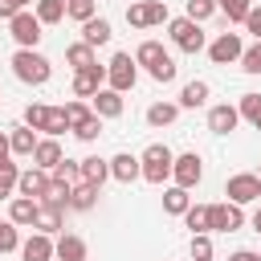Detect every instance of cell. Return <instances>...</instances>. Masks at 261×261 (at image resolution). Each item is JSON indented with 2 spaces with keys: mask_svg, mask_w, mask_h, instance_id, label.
<instances>
[{
  "mask_svg": "<svg viewBox=\"0 0 261 261\" xmlns=\"http://www.w3.org/2000/svg\"><path fill=\"white\" fill-rule=\"evenodd\" d=\"M8 159H12V147H8V135H4V130H0V167H4V163H8Z\"/></svg>",
  "mask_w": 261,
  "mask_h": 261,
  "instance_id": "49",
  "label": "cell"
},
{
  "mask_svg": "<svg viewBox=\"0 0 261 261\" xmlns=\"http://www.w3.org/2000/svg\"><path fill=\"white\" fill-rule=\"evenodd\" d=\"M188 208H192V196H188L184 188L167 184V188H163V212H167V216H184Z\"/></svg>",
  "mask_w": 261,
  "mask_h": 261,
  "instance_id": "25",
  "label": "cell"
},
{
  "mask_svg": "<svg viewBox=\"0 0 261 261\" xmlns=\"http://www.w3.org/2000/svg\"><path fill=\"white\" fill-rule=\"evenodd\" d=\"M90 110L98 114V118H118L122 110H126V102H122V94H114V90H98L94 98H90Z\"/></svg>",
  "mask_w": 261,
  "mask_h": 261,
  "instance_id": "14",
  "label": "cell"
},
{
  "mask_svg": "<svg viewBox=\"0 0 261 261\" xmlns=\"http://www.w3.org/2000/svg\"><path fill=\"white\" fill-rule=\"evenodd\" d=\"M12 73H16L24 86H45L49 73H53V65H49V57H41L37 49H16V53H12Z\"/></svg>",
  "mask_w": 261,
  "mask_h": 261,
  "instance_id": "2",
  "label": "cell"
},
{
  "mask_svg": "<svg viewBox=\"0 0 261 261\" xmlns=\"http://www.w3.org/2000/svg\"><path fill=\"white\" fill-rule=\"evenodd\" d=\"M212 12H216V0H188V12H184V16L196 20V24H204Z\"/></svg>",
  "mask_w": 261,
  "mask_h": 261,
  "instance_id": "40",
  "label": "cell"
},
{
  "mask_svg": "<svg viewBox=\"0 0 261 261\" xmlns=\"http://www.w3.org/2000/svg\"><path fill=\"white\" fill-rule=\"evenodd\" d=\"M73 135H77L82 143H94V139L102 135V118H98V114H90V118H86V122H82V126H77Z\"/></svg>",
  "mask_w": 261,
  "mask_h": 261,
  "instance_id": "44",
  "label": "cell"
},
{
  "mask_svg": "<svg viewBox=\"0 0 261 261\" xmlns=\"http://www.w3.org/2000/svg\"><path fill=\"white\" fill-rule=\"evenodd\" d=\"M257 4H261V0H257Z\"/></svg>",
  "mask_w": 261,
  "mask_h": 261,
  "instance_id": "54",
  "label": "cell"
},
{
  "mask_svg": "<svg viewBox=\"0 0 261 261\" xmlns=\"http://www.w3.org/2000/svg\"><path fill=\"white\" fill-rule=\"evenodd\" d=\"M16 175H20V167L8 159V163L0 167V200H12V192H16Z\"/></svg>",
  "mask_w": 261,
  "mask_h": 261,
  "instance_id": "39",
  "label": "cell"
},
{
  "mask_svg": "<svg viewBox=\"0 0 261 261\" xmlns=\"http://www.w3.org/2000/svg\"><path fill=\"white\" fill-rule=\"evenodd\" d=\"M33 228L45 232V237H57V232L65 228V212H61V208H49V204H37V220H33Z\"/></svg>",
  "mask_w": 261,
  "mask_h": 261,
  "instance_id": "18",
  "label": "cell"
},
{
  "mask_svg": "<svg viewBox=\"0 0 261 261\" xmlns=\"http://www.w3.org/2000/svg\"><path fill=\"white\" fill-rule=\"evenodd\" d=\"M16 12H20V8H16V4H12V0H0V20H12V16H16Z\"/></svg>",
  "mask_w": 261,
  "mask_h": 261,
  "instance_id": "47",
  "label": "cell"
},
{
  "mask_svg": "<svg viewBox=\"0 0 261 261\" xmlns=\"http://www.w3.org/2000/svg\"><path fill=\"white\" fill-rule=\"evenodd\" d=\"M147 73H151L155 82H163V86H167V82H175V61H171V53H167V57H163L155 69H147Z\"/></svg>",
  "mask_w": 261,
  "mask_h": 261,
  "instance_id": "45",
  "label": "cell"
},
{
  "mask_svg": "<svg viewBox=\"0 0 261 261\" xmlns=\"http://www.w3.org/2000/svg\"><path fill=\"white\" fill-rule=\"evenodd\" d=\"M37 204H49V208H69V188L65 184H57V179H49V188H45V196L37 200Z\"/></svg>",
  "mask_w": 261,
  "mask_h": 261,
  "instance_id": "32",
  "label": "cell"
},
{
  "mask_svg": "<svg viewBox=\"0 0 261 261\" xmlns=\"http://www.w3.org/2000/svg\"><path fill=\"white\" fill-rule=\"evenodd\" d=\"M237 122H241V114H237V106H228V102H220V106L208 110V130H212V135H232Z\"/></svg>",
  "mask_w": 261,
  "mask_h": 261,
  "instance_id": "15",
  "label": "cell"
},
{
  "mask_svg": "<svg viewBox=\"0 0 261 261\" xmlns=\"http://www.w3.org/2000/svg\"><path fill=\"white\" fill-rule=\"evenodd\" d=\"M49 110H53V106H41V102L24 106V126H29V130H49Z\"/></svg>",
  "mask_w": 261,
  "mask_h": 261,
  "instance_id": "35",
  "label": "cell"
},
{
  "mask_svg": "<svg viewBox=\"0 0 261 261\" xmlns=\"http://www.w3.org/2000/svg\"><path fill=\"white\" fill-rule=\"evenodd\" d=\"M65 16L77 20V24H86L90 16H98V0H65Z\"/></svg>",
  "mask_w": 261,
  "mask_h": 261,
  "instance_id": "33",
  "label": "cell"
},
{
  "mask_svg": "<svg viewBox=\"0 0 261 261\" xmlns=\"http://www.w3.org/2000/svg\"><path fill=\"white\" fill-rule=\"evenodd\" d=\"M49 179H57V184H65V188H73V184H82V167L73 163V159H61L53 171H49Z\"/></svg>",
  "mask_w": 261,
  "mask_h": 261,
  "instance_id": "31",
  "label": "cell"
},
{
  "mask_svg": "<svg viewBox=\"0 0 261 261\" xmlns=\"http://www.w3.org/2000/svg\"><path fill=\"white\" fill-rule=\"evenodd\" d=\"M253 232H261V208L253 212Z\"/></svg>",
  "mask_w": 261,
  "mask_h": 261,
  "instance_id": "50",
  "label": "cell"
},
{
  "mask_svg": "<svg viewBox=\"0 0 261 261\" xmlns=\"http://www.w3.org/2000/svg\"><path fill=\"white\" fill-rule=\"evenodd\" d=\"M224 196H228V204H237V208H245V204H257V200H261V179H257L253 171L228 175V179H224Z\"/></svg>",
  "mask_w": 261,
  "mask_h": 261,
  "instance_id": "6",
  "label": "cell"
},
{
  "mask_svg": "<svg viewBox=\"0 0 261 261\" xmlns=\"http://www.w3.org/2000/svg\"><path fill=\"white\" fill-rule=\"evenodd\" d=\"M106 86V65H90V69H77L73 73V98H94L98 90Z\"/></svg>",
  "mask_w": 261,
  "mask_h": 261,
  "instance_id": "11",
  "label": "cell"
},
{
  "mask_svg": "<svg viewBox=\"0 0 261 261\" xmlns=\"http://www.w3.org/2000/svg\"><path fill=\"white\" fill-rule=\"evenodd\" d=\"M143 171H139V155H130V151H118L114 159H110V179H118V184H135Z\"/></svg>",
  "mask_w": 261,
  "mask_h": 261,
  "instance_id": "16",
  "label": "cell"
},
{
  "mask_svg": "<svg viewBox=\"0 0 261 261\" xmlns=\"http://www.w3.org/2000/svg\"><path fill=\"white\" fill-rule=\"evenodd\" d=\"M175 118H179V106L175 102H151L147 106V122L151 126H171Z\"/></svg>",
  "mask_w": 261,
  "mask_h": 261,
  "instance_id": "29",
  "label": "cell"
},
{
  "mask_svg": "<svg viewBox=\"0 0 261 261\" xmlns=\"http://www.w3.org/2000/svg\"><path fill=\"white\" fill-rule=\"evenodd\" d=\"M65 61H69V65H73V73H77V69L98 65V53H94L86 41H77V45H69V49H65Z\"/></svg>",
  "mask_w": 261,
  "mask_h": 261,
  "instance_id": "28",
  "label": "cell"
},
{
  "mask_svg": "<svg viewBox=\"0 0 261 261\" xmlns=\"http://www.w3.org/2000/svg\"><path fill=\"white\" fill-rule=\"evenodd\" d=\"M135 82H139V65H135V57H130V53H114V57L106 61V90L126 94V90H135Z\"/></svg>",
  "mask_w": 261,
  "mask_h": 261,
  "instance_id": "3",
  "label": "cell"
},
{
  "mask_svg": "<svg viewBox=\"0 0 261 261\" xmlns=\"http://www.w3.org/2000/svg\"><path fill=\"white\" fill-rule=\"evenodd\" d=\"M163 57H167V49H163L159 41H143V45L135 49V65H147V69H155Z\"/></svg>",
  "mask_w": 261,
  "mask_h": 261,
  "instance_id": "30",
  "label": "cell"
},
{
  "mask_svg": "<svg viewBox=\"0 0 261 261\" xmlns=\"http://www.w3.org/2000/svg\"><path fill=\"white\" fill-rule=\"evenodd\" d=\"M114 33H110V20L106 16H90L86 24H82V41L90 45V49H98V45H106Z\"/></svg>",
  "mask_w": 261,
  "mask_h": 261,
  "instance_id": "23",
  "label": "cell"
},
{
  "mask_svg": "<svg viewBox=\"0 0 261 261\" xmlns=\"http://www.w3.org/2000/svg\"><path fill=\"white\" fill-rule=\"evenodd\" d=\"M167 33H171L175 49H184V53H200V49H208V41H204V29H200L196 20H188V16H175V20H167Z\"/></svg>",
  "mask_w": 261,
  "mask_h": 261,
  "instance_id": "4",
  "label": "cell"
},
{
  "mask_svg": "<svg viewBox=\"0 0 261 261\" xmlns=\"http://www.w3.org/2000/svg\"><path fill=\"white\" fill-rule=\"evenodd\" d=\"M208 94H212V86H208L204 77H192V82L179 90V102H175V106H179V110H196V106L208 102Z\"/></svg>",
  "mask_w": 261,
  "mask_h": 261,
  "instance_id": "17",
  "label": "cell"
},
{
  "mask_svg": "<svg viewBox=\"0 0 261 261\" xmlns=\"http://www.w3.org/2000/svg\"><path fill=\"white\" fill-rule=\"evenodd\" d=\"M61 159H65V155H61V143H57V139H41L37 151H33V167H41V171H53Z\"/></svg>",
  "mask_w": 261,
  "mask_h": 261,
  "instance_id": "21",
  "label": "cell"
},
{
  "mask_svg": "<svg viewBox=\"0 0 261 261\" xmlns=\"http://www.w3.org/2000/svg\"><path fill=\"white\" fill-rule=\"evenodd\" d=\"M61 110H65V122H69V130H77V126H82V122H86V118L94 114V110H90V102H82V98H73V102H65Z\"/></svg>",
  "mask_w": 261,
  "mask_h": 261,
  "instance_id": "34",
  "label": "cell"
},
{
  "mask_svg": "<svg viewBox=\"0 0 261 261\" xmlns=\"http://www.w3.org/2000/svg\"><path fill=\"white\" fill-rule=\"evenodd\" d=\"M192 261H212V232L192 237Z\"/></svg>",
  "mask_w": 261,
  "mask_h": 261,
  "instance_id": "41",
  "label": "cell"
},
{
  "mask_svg": "<svg viewBox=\"0 0 261 261\" xmlns=\"http://www.w3.org/2000/svg\"><path fill=\"white\" fill-rule=\"evenodd\" d=\"M53 261H86V241L73 232H57L53 237Z\"/></svg>",
  "mask_w": 261,
  "mask_h": 261,
  "instance_id": "13",
  "label": "cell"
},
{
  "mask_svg": "<svg viewBox=\"0 0 261 261\" xmlns=\"http://www.w3.org/2000/svg\"><path fill=\"white\" fill-rule=\"evenodd\" d=\"M167 4L163 0H139V4H126V24L130 29H151V24H167Z\"/></svg>",
  "mask_w": 261,
  "mask_h": 261,
  "instance_id": "7",
  "label": "cell"
},
{
  "mask_svg": "<svg viewBox=\"0 0 261 261\" xmlns=\"http://www.w3.org/2000/svg\"><path fill=\"white\" fill-rule=\"evenodd\" d=\"M20 261H53V237L33 232V237L20 245Z\"/></svg>",
  "mask_w": 261,
  "mask_h": 261,
  "instance_id": "19",
  "label": "cell"
},
{
  "mask_svg": "<svg viewBox=\"0 0 261 261\" xmlns=\"http://www.w3.org/2000/svg\"><path fill=\"white\" fill-rule=\"evenodd\" d=\"M200 179H204V159H200L196 151H184V155L171 159V184H175V188L192 192Z\"/></svg>",
  "mask_w": 261,
  "mask_h": 261,
  "instance_id": "5",
  "label": "cell"
},
{
  "mask_svg": "<svg viewBox=\"0 0 261 261\" xmlns=\"http://www.w3.org/2000/svg\"><path fill=\"white\" fill-rule=\"evenodd\" d=\"M241 69H245V73H261V41H253V45L241 53Z\"/></svg>",
  "mask_w": 261,
  "mask_h": 261,
  "instance_id": "43",
  "label": "cell"
},
{
  "mask_svg": "<svg viewBox=\"0 0 261 261\" xmlns=\"http://www.w3.org/2000/svg\"><path fill=\"white\" fill-rule=\"evenodd\" d=\"M249 8H253V0H216V12H224L228 20H241V24H245Z\"/></svg>",
  "mask_w": 261,
  "mask_h": 261,
  "instance_id": "38",
  "label": "cell"
},
{
  "mask_svg": "<svg viewBox=\"0 0 261 261\" xmlns=\"http://www.w3.org/2000/svg\"><path fill=\"white\" fill-rule=\"evenodd\" d=\"M237 228H245V212L237 204H228V200L208 204V232H237Z\"/></svg>",
  "mask_w": 261,
  "mask_h": 261,
  "instance_id": "9",
  "label": "cell"
},
{
  "mask_svg": "<svg viewBox=\"0 0 261 261\" xmlns=\"http://www.w3.org/2000/svg\"><path fill=\"white\" fill-rule=\"evenodd\" d=\"M41 29H45V24H41V20H37L29 8H20V12L8 20V33H12V41H16L20 49H37V41L45 37Z\"/></svg>",
  "mask_w": 261,
  "mask_h": 261,
  "instance_id": "8",
  "label": "cell"
},
{
  "mask_svg": "<svg viewBox=\"0 0 261 261\" xmlns=\"http://www.w3.org/2000/svg\"><path fill=\"white\" fill-rule=\"evenodd\" d=\"M12 249H20V232L12 220H0V253H12Z\"/></svg>",
  "mask_w": 261,
  "mask_h": 261,
  "instance_id": "42",
  "label": "cell"
},
{
  "mask_svg": "<svg viewBox=\"0 0 261 261\" xmlns=\"http://www.w3.org/2000/svg\"><path fill=\"white\" fill-rule=\"evenodd\" d=\"M184 224L192 228V237H196V232H208V204H192V208L184 212Z\"/></svg>",
  "mask_w": 261,
  "mask_h": 261,
  "instance_id": "36",
  "label": "cell"
},
{
  "mask_svg": "<svg viewBox=\"0 0 261 261\" xmlns=\"http://www.w3.org/2000/svg\"><path fill=\"white\" fill-rule=\"evenodd\" d=\"M237 114H241V118H249V122L257 126V122H261V94H241Z\"/></svg>",
  "mask_w": 261,
  "mask_h": 261,
  "instance_id": "37",
  "label": "cell"
},
{
  "mask_svg": "<svg viewBox=\"0 0 261 261\" xmlns=\"http://www.w3.org/2000/svg\"><path fill=\"white\" fill-rule=\"evenodd\" d=\"M33 16L41 24H61L65 20V0H37L33 4Z\"/></svg>",
  "mask_w": 261,
  "mask_h": 261,
  "instance_id": "27",
  "label": "cell"
},
{
  "mask_svg": "<svg viewBox=\"0 0 261 261\" xmlns=\"http://www.w3.org/2000/svg\"><path fill=\"white\" fill-rule=\"evenodd\" d=\"M245 33H253V37L261 41V4L249 8V16H245Z\"/></svg>",
  "mask_w": 261,
  "mask_h": 261,
  "instance_id": "46",
  "label": "cell"
},
{
  "mask_svg": "<svg viewBox=\"0 0 261 261\" xmlns=\"http://www.w3.org/2000/svg\"><path fill=\"white\" fill-rule=\"evenodd\" d=\"M77 167H82V179H86V184H94V188H102V184L110 179V159L86 155V159H77Z\"/></svg>",
  "mask_w": 261,
  "mask_h": 261,
  "instance_id": "22",
  "label": "cell"
},
{
  "mask_svg": "<svg viewBox=\"0 0 261 261\" xmlns=\"http://www.w3.org/2000/svg\"><path fill=\"white\" fill-rule=\"evenodd\" d=\"M98 196H102V188H94V184L82 179V184L69 188V208H73V212H90V208L98 204Z\"/></svg>",
  "mask_w": 261,
  "mask_h": 261,
  "instance_id": "24",
  "label": "cell"
},
{
  "mask_svg": "<svg viewBox=\"0 0 261 261\" xmlns=\"http://www.w3.org/2000/svg\"><path fill=\"white\" fill-rule=\"evenodd\" d=\"M241 53H245V41H241L237 33H220V37L208 45L212 65H232V61H241Z\"/></svg>",
  "mask_w": 261,
  "mask_h": 261,
  "instance_id": "10",
  "label": "cell"
},
{
  "mask_svg": "<svg viewBox=\"0 0 261 261\" xmlns=\"http://www.w3.org/2000/svg\"><path fill=\"white\" fill-rule=\"evenodd\" d=\"M228 261H261V253H253V249H237Z\"/></svg>",
  "mask_w": 261,
  "mask_h": 261,
  "instance_id": "48",
  "label": "cell"
},
{
  "mask_svg": "<svg viewBox=\"0 0 261 261\" xmlns=\"http://www.w3.org/2000/svg\"><path fill=\"white\" fill-rule=\"evenodd\" d=\"M8 220L20 228V224H33L37 220V200H29V196H12V204H8Z\"/></svg>",
  "mask_w": 261,
  "mask_h": 261,
  "instance_id": "26",
  "label": "cell"
},
{
  "mask_svg": "<svg viewBox=\"0 0 261 261\" xmlns=\"http://www.w3.org/2000/svg\"><path fill=\"white\" fill-rule=\"evenodd\" d=\"M253 175H257V179H261V167H257V171H253Z\"/></svg>",
  "mask_w": 261,
  "mask_h": 261,
  "instance_id": "52",
  "label": "cell"
},
{
  "mask_svg": "<svg viewBox=\"0 0 261 261\" xmlns=\"http://www.w3.org/2000/svg\"><path fill=\"white\" fill-rule=\"evenodd\" d=\"M257 130H261V122H257Z\"/></svg>",
  "mask_w": 261,
  "mask_h": 261,
  "instance_id": "53",
  "label": "cell"
},
{
  "mask_svg": "<svg viewBox=\"0 0 261 261\" xmlns=\"http://www.w3.org/2000/svg\"><path fill=\"white\" fill-rule=\"evenodd\" d=\"M171 159H175V151L167 147V143H151L143 155H139V179H147V184H155V188H163L167 179H171Z\"/></svg>",
  "mask_w": 261,
  "mask_h": 261,
  "instance_id": "1",
  "label": "cell"
},
{
  "mask_svg": "<svg viewBox=\"0 0 261 261\" xmlns=\"http://www.w3.org/2000/svg\"><path fill=\"white\" fill-rule=\"evenodd\" d=\"M37 130H29V126H12L8 130V147H12V155H20V159H33V151H37Z\"/></svg>",
  "mask_w": 261,
  "mask_h": 261,
  "instance_id": "20",
  "label": "cell"
},
{
  "mask_svg": "<svg viewBox=\"0 0 261 261\" xmlns=\"http://www.w3.org/2000/svg\"><path fill=\"white\" fill-rule=\"evenodd\" d=\"M45 188H49V171H41V167H24V171L16 175V196L41 200V196H45Z\"/></svg>",
  "mask_w": 261,
  "mask_h": 261,
  "instance_id": "12",
  "label": "cell"
},
{
  "mask_svg": "<svg viewBox=\"0 0 261 261\" xmlns=\"http://www.w3.org/2000/svg\"><path fill=\"white\" fill-rule=\"evenodd\" d=\"M12 4H16V8H29V4H37V0H12Z\"/></svg>",
  "mask_w": 261,
  "mask_h": 261,
  "instance_id": "51",
  "label": "cell"
}]
</instances>
